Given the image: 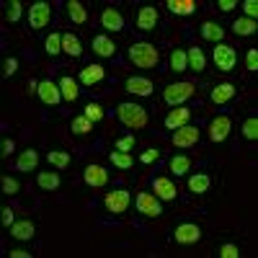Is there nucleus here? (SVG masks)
Wrapping results in <instances>:
<instances>
[{"label": "nucleus", "mask_w": 258, "mask_h": 258, "mask_svg": "<svg viewBox=\"0 0 258 258\" xmlns=\"http://www.w3.org/2000/svg\"><path fill=\"white\" fill-rule=\"evenodd\" d=\"M158 158H160L158 150H147V153H142V158H140V160H142V163H155Z\"/></svg>", "instance_id": "nucleus-47"}, {"label": "nucleus", "mask_w": 258, "mask_h": 258, "mask_svg": "<svg viewBox=\"0 0 258 258\" xmlns=\"http://www.w3.org/2000/svg\"><path fill=\"white\" fill-rule=\"evenodd\" d=\"M11 232H13V238H18V240H29V238H34V225L31 222H13L11 225Z\"/></svg>", "instance_id": "nucleus-29"}, {"label": "nucleus", "mask_w": 258, "mask_h": 258, "mask_svg": "<svg viewBox=\"0 0 258 258\" xmlns=\"http://www.w3.org/2000/svg\"><path fill=\"white\" fill-rule=\"evenodd\" d=\"M68 13L75 24H85V21H88V13H85L83 3H78V0H68Z\"/></svg>", "instance_id": "nucleus-31"}, {"label": "nucleus", "mask_w": 258, "mask_h": 258, "mask_svg": "<svg viewBox=\"0 0 258 258\" xmlns=\"http://www.w3.org/2000/svg\"><path fill=\"white\" fill-rule=\"evenodd\" d=\"M36 96H39L41 101H44V103H49V106H57V103L62 101V91H59V85H57V83H52V80H41V83H39Z\"/></svg>", "instance_id": "nucleus-11"}, {"label": "nucleus", "mask_w": 258, "mask_h": 258, "mask_svg": "<svg viewBox=\"0 0 258 258\" xmlns=\"http://www.w3.org/2000/svg\"><path fill=\"white\" fill-rule=\"evenodd\" d=\"M173 238H176L181 245L197 243V240L202 238V227H199V225H194V222H183V225H178V227H176Z\"/></svg>", "instance_id": "nucleus-10"}, {"label": "nucleus", "mask_w": 258, "mask_h": 258, "mask_svg": "<svg viewBox=\"0 0 258 258\" xmlns=\"http://www.w3.org/2000/svg\"><path fill=\"white\" fill-rule=\"evenodd\" d=\"M255 29H258L255 21H253V18H245V16L238 18V21L232 24V31L238 34V36H250V34H255Z\"/></svg>", "instance_id": "nucleus-28"}, {"label": "nucleus", "mask_w": 258, "mask_h": 258, "mask_svg": "<svg viewBox=\"0 0 258 258\" xmlns=\"http://www.w3.org/2000/svg\"><path fill=\"white\" fill-rule=\"evenodd\" d=\"M212 59H214V64H217L222 73H230V70L235 68V62H238V54H235V47L220 44V47H214Z\"/></svg>", "instance_id": "nucleus-4"}, {"label": "nucleus", "mask_w": 258, "mask_h": 258, "mask_svg": "<svg viewBox=\"0 0 258 258\" xmlns=\"http://www.w3.org/2000/svg\"><path fill=\"white\" fill-rule=\"evenodd\" d=\"M168 11L178 13V16H191L197 11V3L194 0H168Z\"/></svg>", "instance_id": "nucleus-26"}, {"label": "nucleus", "mask_w": 258, "mask_h": 258, "mask_svg": "<svg viewBox=\"0 0 258 258\" xmlns=\"http://www.w3.org/2000/svg\"><path fill=\"white\" fill-rule=\"evenodd\" d=\"M103 68L101 64H88V68H83L80 70V83L83 85H96V83H101L103 80Z\"/></svg>", "instance_id": "nucleus-17"}, {"label": "nucleus", "mask_w": 258, "mask_h": 258, "mask_svg": "<svg viewBox=\"0 0 258 258\" xmlns=\"http://www.w3.org/2000/svg\"><path fill=\"white\" fill-rule=\"evenodd\" d=\"M49 18H52V8L49 3H34L31 11H29V24L31 29H44L49 24Z\"/></svg>", "instance_id": "nucleus-7"}, {"label": "nucleus", "mask_w": 258, "mask_h": 258, "mask_svg": "<svg viewBox=\"0 0 258 258\" xmlns=\"http://www.w3.org/2000/svg\"><path fill=\"white\" fill-rule=\"evenodd\" d=\"M129 62H132L135 68L153 70L155 64L160 62V52H158V47L147 44V41H137V44L129 47Z\"/></svg>", "instance_id": "nucleus-1"}, {"label": "nucleus", "mask_w": 258, "mask_h": 258, "mask_svg": "<svg viewBox=\"0 0 258 258\" xmlns=\"http://www.w3.org/2000/svg\"><path fill=\"white\" fill-rule=\"evenodd\" d=\"M21 11H24V8H21V3H18V0L8 3V21H11V24H16V21L21 18Z\"/></svg>", "instance_id": "nucleus-41"}, {"label": "nucleus", "mask_w": 258, "mask_h": 258, "mask_svg": "<svg viewBox=\"0 0 258 258\" xmlns=\"http://www.w3.org/2000/svg\"><path fill=\"white\" fill-rule=\"evenodd\" d=\"M209 186H212V178L207 173H197V176L188 178V191L191 194H204V191H209Z\"/></svg>", "instance_id": "nucleus-27"}, {"label": "nucleus", "mask_w": 258, "mask_h": 258, "mask_svg": "<svg viewBox=\"0 0 258 258\" xmlns=\"http://www.w3.org/2000/svg\"><path fill=\"white\" fill-rule=\"evenodd\" d=\"M103 204H106V209H109L111 214L126 212V207H129V191H124V188L109 191V194H106V199H103Z\"/></svg>", "instance_id": "nucleus-6"}, {"label": "nucleus", "mask_w": 258, "mask_h": 258, "mask_svg": "<svg viewBox=\"0 0 258 258\" xmlns=\"http://www.w3.org/2000/svg\"><path fill=\"white\" fill-rule=\"evenodd\" d=\"M158 26V11L153 6H142L137 13V29L140 31H153Z\"/></svg>", "instance_id": "nucleus-12"}, {"label": "nucleus", "mask_w": 258, "mask_h": 258, "mask_svg": "<svg viewBox=\"0 0 258 258\" xmlns=\"http://www.w3.org/2000/svg\"><path fill=\"white\" fill-rule=\"evenodd\" d=\"M57 85H59L64 101H75V98H78V83H75L70 75H62V78L57 80Z\"/></svg>", "instance_id": "nucleus-22"}, {"label": "nucleus", "mask_w": 258, "mask_h": 258, "mask_svg": "<svg viewBox=\"0 0 258 258\" xmlns=\"http://www.w3.org/2000/svg\"><path fill=\"white\" fill-rule=\"evenodd\" d=\"M235 6H238L235 0H220V3H217V8H220V11H232Z\"/></svg>", "instance_id": "nucleus-50"}, {"label": "nucleus", "mask_w": 258, "mask_h": 258, "mask_svg": "<svg viewBox=\"0 0 258 258\" xmlns=\"http://www.w3.org/2000/svg\"><path fill=\"white\" fill-rule=\"evenodd\" d=\"M137 209L145 214V217H160V214H163L158 197H155V194H150V191H140L137 194Z\"/></svg>", "instance_id": "nucleus-5"}, {"label": "nucleus", "mask_w": 258, "mask_h": 258, "mask_svg": "<svg viewBox=\"0 0 258 258\" xmlns=\"http://www.w3.org/2000/svg\"><path fill=\"white\" fill-rule=\"evenodd\" d=\"M194 91H197V85L188 83V80L170 83L168 88L163 91V98H165V103H170V106H183V103L194 96Z\"/></svg>", "instance_id": "nucleus-3"}, {"label": "nucleus", "mask_w": 258, "mask_h": 258, "mask_svg": "<svg viewBox=\"0 0 258 258\" xmlns=\"http://www.w3.org/2000/svg\"><path fill=\"white\" fill-rule=\"evenodd\" d=\"M243 8H245V18H253L255 21V16H258V3H255V0H245Z\"/></svg>", "instance_id": "nucleus-44"}, {"label": "nucleus", "mask_w": 258, "mask_h": 258, "mask_svg": "<svg viewBox=\"0 0 258 258\" xmlns=\"http://www.w3.org/2000/svg\"><path fill=\"white\" fill-rule=\"evenodd\" d=\"M36 163H39V153H36V150H24L21 158L16 160V168L26 173V170H34L36 168Z\"/></svg>", "instance_id": "nucleus-24"}, {"label": "nucleus", "mask_w": 258, "mask_h": 258, "mask_svg": "<svg viewBox=\"0 0 258 258\" xmlns=\"http://www.w3.org/2000/svg\"><path fill=\"white\" fill-rule=\"evenodd\" d=\"M111 163L116 168H132V155L121 153V150H114V153H111Z\"/></svg>", "instance_id": "nucleus-37"}, {"label": "nucleus", "mask_w": 258, "mask_h": 258, "mask_svg": "<svg viewBox=\"0 0 258 258\" xmlns=\"http://www.w3.org/2000/svg\"><path fill=\"white\" fill-rule=\"evenodd\" d=\"M199 142V129L194 124H183L181 129H176L173 132V145L176 147H191Z\"/></svg>", "instance_id": "nucleus-8"}, {"label": "nucleus", "mask_w": 258, "mask_h": 258, "mask_svg": "<svg viewBox=\"0 0 258 258\" xmlns=\"http://www.w3.org/2000/svg\"><path fill=\"white\" fill-rule=\"evenodd\" d=\"M3 191L6 194H16L18 191V181L11 178V176H3Z\"/></svg>", "instance_id": "nucleus-45"}, {"label": "nucleus", "mask_w": 258, "mask_h": 258, "mask_svg": "<svg viewBox=\"0 0 258 258\" xmlns=\"http://www.w3.org/2000/svg\"><path fill=\"white\" fill-rule=\"evenodd\" d=\"M186 59H188V68H191V70H197V73H202V70L207 68V57H204L202 47H191V49H186Z\"/></svg>", "instance_id": "nucleus-21"}, {"label": "nucleus", "mask_w": 258, "mask_h": 258, "mask_svg": "<svg viewBox=\"0 0 258 258\" xmlns=\"http://www.w3.org/2000/svg\"><path fill=\"white\" fill-rule=\"evenodd\" d=\"M101 26L103 29H109V31H121L124 29V18L116 8H106L101 13Z\"/></svg>", "instance_id": "nucleus-13"}, {"label": "nucleus", "mask_w": 258, "mask_h": 258, "mask_svg": "<svg viewBox=\"0 0 258 258\" xmlns=\"http://www.w3.org/2000/svg\"><path fill=\"white\" fill-rule=\"evenodd\" d=\"M220 255H222V258H238V255H240V250H238V245L225 243V245L220 248Z\"/></svg>", "instance_id": "nucleus-43"}, {"label": "nucleus", "mask_w": 258, "mask_h": 258, "mask_svg": "<svg viewBox=\"0 0 258 258\" xmlns=\"http://www.w3.org/2000/svg\"><path fill=\"white\" fill-rule=\"evenodd\" d=\"M243 137H245V140H250V142H255V140H258V119H255V116L245 119V124H243Z\"/></svg>", "instance_id": "nucleus-36"}, {"label": "nucleus", "mask_w": 258, "mask_h": 258, "mask_svg": "<svg viewBox=\"0 0 258 258\" xmlns=\"http://www.w3.org/2000/svg\"><path fill=\"white\" fill-rule=\"evenodd\" d=\"M47 160H49L54 168H68V165H70V155H68V153H49Z\"/></svg>", "instance_id": "nucleus-38"}, {"label": "nucleus", "mask_w": 258, "mask_h": 258, "mask_svg": "<svg viewBox=\"0 0 258 258\" xmlns=\"http://www.w3.org/2000/svg\"><path fill=\"white\" fill-rule=\"evenodd\" d=\"M126 91L135 93V96H150L153 93V83L145 80V78H129L126 80Z\"/></svg>", "instance_id": "nucleus-20"}, {"label": "nucleus", "mask_w": 258, "mask_h": 258, "mask_svg": "<svg viewBox=\"0 0 258 258\" xmlns=\"http://www.w3.org/2000/svg\"><path fill=\"white\" fill-rule=\"evenodd\" d=\"M83 116H88L91 121H101L103 119V109L98 103H88V106H85V111H83Z\"/></svg>", "instance_id": "nucleus-39"}, {"label": "nucleus", "mask_w": 258, "mask_h": 258, "mask_svg": "<svg viewBox=\"0 0 258 258\" xmlns=\"http://www.w3.org/2000/svg\"><path fill=\"white\" fill-rule=\"evenodd\" d=\"M36 183H39L41 188H47V191H54V188L59 186V176H57V173H39Z\"/></svg>", "instance_id": "nucleus-33"}, {"label": "nucleus", "mask_w": 258, "mask_h": 258, "mask_svg": "<svg viewBox=\"0 0 258 258\" xmlns=\"http://www.w3.org/2000/svg\"><path fill=\"white\" fill-rule=\"evenodd\" d=\"M116 114H119V121L129 129H142L147 124V111L140 103H119Z\"/></svg>", "instance_id": "nucleus-2"}, {"label": "nucleus", "mask_w": 258, "mask_h": 258, "mask_svg": "<svg viewBox=\"0 0 258 258\" xmlns=\"http://www.w3.org/2000/svg\"><path fill=\"white\" fill-rule=\"evenodd\" d=\"M8 255H11V258H29L31 253H26V250H21V248H16V250H11Z\"/></svg>", "instance_id": "nucleus-51"}, {"label": "nucleus", "mask_w": 258, "mask_h": 258, "mask_svg": "<svg viewBox=\"0 0 258 258\" xmlns=\"http://www.w3.org/2000/svg\"><path fill=\"white\" fill-rule=\"evenodd\" d=\"M106 181H109V173L101 168V165H88L85 168V183L88 186H106Z\"/></svg>", "instance_id": "nucleus-15"}, {"label": "nucleus", "mask_w": 258, "mask_h": 258, "mask_svg": "<svg viewBox=\"0 0 258 258\" xmlns=\"http://www.w3.org/2000/svg\"><path fill=\"white\" fill-rule=\"evenodd\" d=\"M0 153H3V158L11 155V153H13V140H3V145H0Z\"/></svg>", "instance_id": "nucleus-49"}, {"label": "nucleus", "mask_w": 258, "mask_h": 258, "mask_svg": "<svg viewBox=\"0 0 258 258\" xmlns=\"http://www.w3.org/2000/svg\"><path fill=\"white\" fill-rule=\"evenodd\" d=\"M153 191H155V197H160V199H168V202L176 199V186L170 183L168 178H155L153 181Z\"/></svg>", "instance_id": "nucleus-18"}, {"label": "nucleus", "mask_w": 258, "mask_h": 258, "mask_svg": "<svg viewBox=\"0 0 258 258\" xmlns=\"http://www.w3.org/2000/svg\"><path fill=\"white\" fill-rule=\"evenodd\" d=\"M16 70H18V59H16V57H11V59L6 62V75H13Z\"/></svg>", "instance_id": "nucleus-48"}, {"label": "nucleus", "mask_w": 258, "mask_h": 258, "mask_svg": "<svg viewBox=\"0 0 258 258\" xmlns=\"http://www.w3.org/2000/svg\"><path fill=\"white\" fill-rule=\"evenodd\" d=\"M230 129H232V121H230V116H214L212 119V124H209V140L212 142H222L227 135H230Z\"/></svg>", "instance_id": "nucleus-9"}, {"label": "nucleus", "mask_w": 258, "mask_h": 258, "mask_svg": "<svg viewBox=\"0 0 258 258\" xmlns=\"http://www.w3.org/2000/svg\"><path fill=\"white\" fill-rule=\"evenodd\" d=\"M188 119H191V111L188 109H173L168 116H165V129H181L183 124H188Z\"/></svg>", "instance_id": "nucleus-16"}, {"label": "nucleus", "mask_w": 258, "mask_h": 258, "mask_svg": "<svg viewBox=\"0 0 258 258\" xmlns=\"http://www.w3.org/2000/svg\"><path fill=\"white\" fill-rule=\"evenodd\" d=\"M0 212H3V214H0V220H3V225H8V227H11V225L16 222V220H13V209H11V207H3Z\"/></svg>", "instance_id": "nucleus-46"}, {"label": "nucleus", "mask_w": 258, "mask_h": 258, "mask_svg": "<svg viewBox=\"0 0 258 258\" xmlns=\"http://www.w3.org/2000/svg\"><path fill=\"white\" fill-rule=\"evenodd\" d=\"M232 98H235V85L232 83H220L217 88H212V103L222 106V103H227Z\"/></svg>", "instance_id": "nucleus-14"}, {"label": "nucleus", "mask_w": 258, "mask_h": 258, "mask_svg": "<svg viewBox=\"0 0 258 258\" xmlns=\"http://www.w3.org/2000/svg\"><path fill=\"white\" fill-rule=\"evenodd\" d=\"M132 147H135V137H132V135H126V137H119V140H116V150H121V153H129Z\"/></svg>", "instance_id": "nucleus-42"}, {"label": "nucleus", "mask_w": 258, "mask_h": 258, "mask_svg": "<svg viewBox=\"0 0 258 258\" xmlns=\"http://www.w3.org/2000/svg\"><path fill=\"white\" fill-rule=\"evenodd\" d=\"M202 36L207 41H222L225 39V29L220 24H214V21H207V24H202Z\"/></svg>", "instance_id": "nucleus-25"}, {"label": "nucleus", "mask_w": 258, "mask_h": 258, "mask_svg": "<svg viewBox=\"0 0 258 258\" xmlns=\"http://www.w3.org/2000/svg\"><path fill=\"white\" fill-rule=\"evenodd\" d=\"M245 68H248L250 73L258 70V49H248V52H245Z\"/></svg>", "instance_id": "nucleus-40"}, {"label": "nucleus", "mask_w": 258, "mask_h": 258, "mask_svg": "<svg viewBox=\"0 0 258 258\" xmlns=\"http://www.w3.org/2000/svg\"><path fill=\"white\" fill-rule=\"evenodd\" d=\"M91 129H93V121L88 116H75L73 119V132L75 135H88Z\"/></svg>", "instance_id": "nucleus-34"}, {"label": "nucleus", "mask_w": 258, "mask_h": 258, "mask_svg": "<svg viewBox=\"0 0 258 258\" xmlns=\"http://www.w3.org/2000/svg\"><path fill=\"white\" fill-rule=\"evenodd\" d=\"M170 170H173L176 176H186L188 170H191V160L186 155H176V158H170Z\"/></svg>", "instance_id": "nucleus-32"}, {"label": "nucleus", "mask_w": 258, "mask_h": 258, "mask_svg": "<svg viewBox=\"0 0 258 258\" xmlns=\"http://www.w3.org/2000/svg\"><path fill=\"white\" fill-rule=\"evenodd\" d=\"M62 52H68L70 57H80L83 54V44L75 34H62Z\"/></svg>", "instance_id": "nucleus-23"}, {"label": "nucleus", "mask_w": 258, "mask_h": 258, "mask_svg": "<svg viewBox=\"0 0 258 258\" xmlns=\"http://www.w3.org/2000/svg\"><path fill=\"white\" fill-rule=\"evenodd\" d=\"M93 52L98 57H114L116 54V44H114L109 36H96L93 39Z\"/></svg>", "instance_id": "nucleus-19"}, {"label": "nucleus", "mask_w": 258, "mask_h": 258, "mask_svg": "<svg viewBox=\"0 0 258 258\" xmlns=\"http://www.w3.org/2000/svg\"><path fill=\"white\" fill-rule=\"evenodd\" d=\"M170 70H173V73H183V70H188L186 49H173V52H170Z\"/></svg>", "instance_id": "nucleus-30"}, {"label": "nucleus", "mask_w": 258, "mask_h": 258, "mask_svg": "<svg viewBox=\"0 0 258 258\" xmlns=\"http://www.w3.org/2000/svg\"><path fill=\"white\" fill-rule=\"evenodd\" d=\"M59 52H62V34L54 31V34L47 36V54L54 57V54H59Z\"/></svg>", "instance_id": "nucleus-35"}]
</instances>
